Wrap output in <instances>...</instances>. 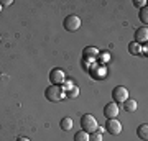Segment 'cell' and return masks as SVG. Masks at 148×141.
Here are the masks:
<instances>
[{"label":"cell","instance_id":"obj_1","mask_svg":"<svg viewBox=\"0 0 148 141\" xmlns=\"http://www.w3.org/2000/svg\"><path fill=\"white\" fill-rule=\"evenodd\" d=\"M97 120L94 118V115H90V113H86V115L81 116V128H82V131H86V133H95V130H97Z\"/></svg>","mask_w":148,"mask_h":141},{"label":"cell","instance_id":"obj_2","mask_svg":"<svg viewBox=\"0 0 148 141\" xmlns=\"http://www.w3.org/2000/svg\"><path fill=\"white\" fill-rule=\"evenodd\" d=\"M45 97H46L49 102H61V100L66 97L64 90L59 87V85H49L46 90H45Z\"/></svg>","mask_w":148,"mask_h":141},{"label":"cell","instance_id":"obj_3","mask_svg":"<svg viewBox=\"0 0 148 141\" xmlns=\"http://www.w3.org/2000/svg\"><path fill=\"white\" fill-rule=\"evenodd\" d=\"M64 28L68 30V31H77L81 28V18L77 15H68L64 18Z\"/></svg>","mask_w":148,"mask_h":141},{"label":"cell","instance_id":"obj_4","mask_svg":"<svg viewBox=\"0 0 148 141\" xmlns=\"http://www.w3.org/2000/svg\"><path fill=\"white\" fill-rule=\"evenodd\" d=\"M112 99H114V102H119V104H123L125 100L128 99V90L125 89V87H122V85H119V87H115V89L112 90Z\"/></svg>","mask_w":148,"mask_h":141},{"label":"cell","instance_id":"obj_5","mask_svg":"<svg viewBox=\"0 0 148 141\" xmlns=\"http://www.w3.org/2000/svg\"><path fill=\"white\" fill-rule=\"evenodd\" d=\"M104 128H106L107 133H110V135L115 136V135H119V133L122 131V123L117 120V118H109Z\"/></svg>","mask_w":148,"mask_h":141},{"label":"cell","instance_id":"obj_6","mask_svg":"<svg viewBox=\"0 0 148 141\" xmlns=\"http://www.w3.org/2000/svg\"><path fill=\"white\" fill-rule=\"evenodd\" d=\"M49 80H51V85H59L66 80V74L61 69H53L49 72Z\"/></svg>","mask_w":148,"mask_h":141},{"label":"cell","instance_id":"obj_7","mask_svg":"<svg viewBox=\"0 0 148 141\" xmlns=\"http://www.w3.org/2000/svg\"><path fill=\"white\" fill-rule=\"evenodd\" d=\"M104 116H107V120L109 118H117L119 116V105L115 102H110V104H107L104 107Z\"/></svg>","mask_w":148,"mask_h":141},{"label":"cell","instance_id":"obj_8","mask_svg":"<svg viewBox=\"0 0 148 141\" xmlns=\"http://www.w3.org/2000/svg\"><path fill=\"white\" fill-rule=\"evenodd\" d=\"M148 40V26H140L137 28V31H135V41L137 43H147Z\"/></svg>","mask_w":148,"mask_h":141},{"label":"cell","instance_id":"obj_9","mask_svg":"<svg viewBox=\"0 0 148 141\" xmlns=\"http://www.w3.org/2000/svg\"><path fill=\"white\" fill-rule=\"evenodd\" d=\"M123 108H125V112H128V113H133V112H137V108H138L137 100L127 99L125 102H123Z\"/></svg>","mask_w":148,"mask_h":141},{"label":"cell","instance_id":"obj_10","mask_svg":"<svg viewBox=\"0 0 148 141\" xmlns=\"http://www.w3.org/2000/svg\"><path fill=\"white\" fill-rule=\"evenodd\" d=\"M137 135L140 140H147L148 138V125L147 123H143V125H140L137 128Z\"/></svg>","mask_w":148,"mask_h":141},{"label":"cell","instance_id":"obj_11","mask_svg":"<svg viewBox=\"0 0 148 141\" xmlns=\"http://www.w3.org/2000/svg\"><path fill=\"white\" fill-rule=\"evenodd\" d=\"M59 126H61V130L69 131L71 128H73V118H69V116H64L63 120H61V123H59Z\"/></svg>","mask_w":148,"mask_h":141},{"label":"cell","instance_id":"obj_12","mask_svg":"<svg viewBox=\"0 0 148 141\" xmlns=\"http://www.w3.org/2000/svg\"><path fill=\"white\" fill-rule=\"evenodd\" d=\"M90 140V135L89 133H86V131H77L76 135H74V141H89Z\"/></svg>","mask_w":148,"mask_h":141},{"label":"cell","instance_id":"obj_13","mask_svg":"<svg viewBox=\"0 0 148 141\" xmlns=\"http://www.w3.org/2000/svg\"><path fill=\"white\" fill-rule=\"evenodd\" d=\"M66 97H68V99H76V97H79V87H76V85H74L71 90L66 92Z\"/></svg>","mask_w":148,"mask_h":141},{"label":"cell","instance_id":"obj_14","mask_svg":"<svg viewBox=\"0 0 148 141\" xmlns=\"http://www.w3.org/2000/svg\"><path fill=\"white\" fill-rule=\"evenodd\" d=\"M140 20H142V23H145V26H147L148 23V10H147V7L145 8H140Z\"/></svg>","mask_w":148,"mask_h":141},{"label":"cell","instance_id":"obj_15","mask_svg":"<svg viewBox=\"0 0 148 141\" xmlns=\"http://www.w3.org/2000/svg\"><path fill=\"white\" fill-rule=\"evenodd\" d=\"M128 51L132 52V54H140V48H138L137 43H130L128 44Z\"/></svg>","mask_w":148,"mask_h":141},{"label":"cell","instance_id":"obj_16","mask_svg":"<svg viewBox=\"0 0 148 141\" xmlns=\"http://www.w3.org/2000/svg\"><path fill=\"white\" fill-rule=\"evenodd\" d=\"M74 87V84H73V80H64L63 82V87H61V89L64 90V94H66V92H68V90H71Z\"/></svg>","mask_w":148,"mask_h":141},{"label":"cell","instance_id":"obj_17","mask_svg":"<svg viewBox=\"0 0 148 141\" xmlns=\"http://www.w3.org/2000/svg\"><path fill=\"white\" fill-rule=\"evenodd\" d=\"M89 141H102V135L97 133V131H95V133H90V140Z\"/></svg>","mask_w":148,"mask_h":141},{"label":"cell","instance_id":"obj_18","mask_svg":"<svg viewBox=\"0 0 148 141\" xmlns=\"http://www.w3.org/2000/svg\"><path fill=\"white\" fill-rule=\"evenodd\" d=\"M133 5L138 7V8H145V7H147V2H145V0H135Z\"/></svg>","mask_w":148,"mask_h":141},{"label":"cell","instance_id":"obj_19","mask_svg":"<svg viewBox=\"0 0 148 141\" xmlns=\"http://www.w3.org/2000/svg\"><path fill=\"white\" fill-rule=\"evenodd\" d=\"M12 3V0H2V2H0V5L3 7V5H10Z\"/></svg>","mask_w":148,"mask_h":141},{"label":"cell","instance_id":"obj_20","mask_svg":"<svg viewBox=\"0 0 148 141\" xmlns=\"http://www.w3.org/2000/svg\"><path fill=\"white\" fill-rule=\"evenodd\" d=\"M95 131H97V133H101V135H102V133L106 131V128H104V126H97V130H95Z\"/></svg>","mask_w":148,"mask_h":141},{"label":"cell","instance_id":"obj_21","mask_svg":"<svg viewBox=\"0 0 148 141\" xmlns=\"http://www.w3.org/2000/svg\"><path fill=\"white\" fill-rule=\"evenodd\" d=\"M16 141H30L27 138V136H18V138H16Z\"/></svg>","mask_w":148,"mask_h":141},{"label":"cell","instance_id":"obj_22","mask_svg":"<svg viewBox=\"0 0 148 141\" xmlns=\"http://www.w3.org/2000/svg\"><path fill=\"white\" fill-rule=\"evenodd\" d=\"M0 12H2V5H0Z\"/></svg>","mask_w":148,"mask_h":141},{"label":"cell","instance_id":"obj_23","mask_svg":"<svg viewBox=\"0 0 148 141\" xmlns=\"http://www.w3.org/2000/svg\"><path fill=\"white\" fill-rule=\"evenodd\" d=\"M0 40H2V36H0Z\"/></svg>","mask_w":148,"mask_h":141}]
</instances>
